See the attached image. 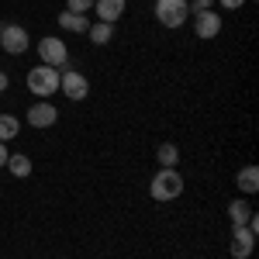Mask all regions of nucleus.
Listing matches in <instances>:
<instances>
[{"label": "nucleus", "mask_w": 259, "mask_h": 259, "mask_svg": "<svg viewBox=\"0 0 259 259\" xmlns=\"http://www.w3.org/2000/svg\"><path fill=\"white\" fill-rule=\"evenodd\" d=\"M218 4H221V7H228V11H239L245 0H218Z\"/></svg>", "instance_id": "aec40b11"}, {"label": "nucleus", "mask_w": 259, "mask_h": 259, "mask_svg": "<svg viewBox=\"0 0 259 259\" xmlns=\"http://www.w3.org/2000/svg\"><path fill=\"white\" fill-rule=\"evenodd\" d=\"M211 4H214V0H194L190 11H211Z\"/></svg>", "instance_id": "6ab92c4d"}, {"label": "nucleus", "mask_w": 259, "mask_h": 259, "mask_svg": "<svg viewBox=\"0 0 259 259\" xmlns=\"http://www.w3.org/2000/svg\"><path fill=\"white\" fill-rule=\"evenodd\" d=\"M194 31H197V38H214V35L221 31V18L214 14V11H197Z\"/></svg>", "instance_id": "1a4fd4ad"}, {"label": "nucleus", "mask_w": 259, "mask_h": 259, "mask_svg": "<svg viewBox=\"0 0 259 259\" xmlns=\"http://www.w3.org/2000/svg\"><path fill=\"white\" fill-rule=\"evenodd\" d=\"M249 214H252V207H249V204H245V200H232V204H228V218H232V225H245V221H249Z\"/></svg>", "instance_id": "2eb2a0df"}, {"label": "nucleus", "mask_w": 259, "mask_h": 259, "mask_svg": "<svg viewBox=\"0 0 259 259\" xmlns=\"http://www.w3.org/2000/svg\"><path fill=\"white\" fill-rule=\"evenodd\" d=\"M59 90L69 100H83L90 94V83H87V76H80L76 69H66V73H59Z\"/></svg>", "instance_id": "39448f33"}, {"label": "nucleus", "mask_w": 259, "mask_h": 259, "mask_svg": "<svg viewBox=\"0 0 259 259\" xmlns=\"http://www.w3.org/2000/svg\"><path fill=\"white\" fill-rule=\"evenodd\" d=\"M38 56L45 66H52V69H66V62H69V49H66V41L62 38H41L38 41Z\"/></svg>", "instance_id": "20e7f679"}, {"label": "nucleus", "mask_w": 259, "mask_h": 259, "mask_svg": "<svg viewBox=\"0 0 259 259\" xmlns=\"http://www.w3.org/2000/svg\"><path fill=\"white\" fill-rule=\"evenodd\" d=\"M156 18L166 28H180L183 21L190 18V4L187 0H156Z\"/></svg>", "instance_id": "7ed1b4c3"}, {"label": "nucleus", "mask_w": 259, "mask_h": 259, "mask_svg": "<svg viewBox=\"0 0 259 259\" xmlns=\"http://www.w3.org/2000/svg\"><path fill=\"white\" fill-rule=\"evenodd\" d=\"M149 194L156 200H177L180 194H183V177H180L177 169H159V173L152 177Z\"/></svg>", "instance_id": "f03ea898"}, {"label": "nucleus", "mask_w": 259, "mask_h": 259, "mask_svg": "<svg viewBox=\"0 0 259 259\" xmlns=\"http://www.w3.org/2000/svg\"><path fill=\"white\" fill-rule=\"evenodd\" d=\"M66 4H69L66 11H73V14H83V11H90V7H94L97 0H66Z\"/></svg>", "instance_id": "a211bd4d"}, {"label": "nucleus", "mask_w": 259, "mask_h": 259, "mask_svg": "<svg viewBox=\"0 0 259 259\" xmlns=\"http://www.w3.org/2000/svg\"><path fill=\"white\" fill-rule=\"evenodd\" d=\"M156 159H159L162 169H177V162H180V149L173 145V142H162L159 149H156Z\"/></svg>", "instance_id": "4468645a"}, {"label": "nucleus", "mask_w": 259, "mask_h": 259, "mask_svg": "<svg viewBox=\"0 0 259 259\" xmlns=\"http://www.w3.org/2000/svg\"><path fill=\"white\" fill-rule=\"evenodd\" d=\"M235 187H239L242 194H256V190H259V169H256V166L239 169V173H235Z\"/></svg>", "instance_id": "9b49d317"}, {"label": "nucleus", "mask_w": 259, "mask_h": 259, "mask_svg": "<svg viewBox=\"0 0 259 259\" xmlns=\"http://www.w3.org/2000/svg\"><path fill=\"white\" fill-rule=\"evenodd\" d=\"M18 132H21V124H18L14 114H0V142L18 139Z\"/></svg>", "instance_id": "dca6fc26"}, {"label": "nucleus", "mask_w": 259, "mask_h": 259, "mask_svg": "<svg viewBox=\"0 0 259 259\" xmlns=\"http://www.w3.org/2000/svg\"><path fill=\"white\" fill-rule=\"evenodd\" d=\"M87 35H90V41H94V45H107V41L114 38V24H107V21H90Z\"/></svg>", "instance_id": "f8f14e48"}, {"label": "nucleus", "mask_w": 259, "mask_h": 259, "mask_svg": "<svg viewBox=\"0 0 259 259\" xmlns=\"http://www.w3.org/2000/svg\"><path fill=\"white\" fill-rule=\"evenodd\" d=\"M94 7H97V21H107V24H114V21L124 14L128 0H97Z\"/></svg>", "instance_id": "9d476101"}, {"label": "nucleus", "mask_w": 259, "mask_h": 259, "mask_svg": "<svg viewBox=\"0 0 259 259\" xmlns=\"http://www.w3.org/2000/svg\"><path fill=\"white\" fill-rule=\"evenodd\" d=\"M252 242H256V232L249 228V225H235L232 228V256L235 259H249V252H252Z\"/></svg>", "instance_id": "0eeeda50"}, {"label": "nucleus", "mask_w": 259, "mask_h": 259, "mask_svg": "<svg viewBox=\"0 0 259 259\" xmlns=\"http://www.w3.org/2000/svg\"><path fill=\"white\" fill-rule=\"evenodd\" d=\"M0 28H4V24H0Z\"/></svg>", "instance_id": "5701e85b"}, {"label": "nucleus", "mask_w": 259, "mask_h": 259, "mask_svg": "<svg viewBox=\"0 0 259 259\" xmlns=\"http://www.w3.org/2000/svg\"><path fill=\"white\" fill-rule=\"evenodd\" d=\"M28 90L35 94V97L41 100H49L56 90H59V69H52V66H35L31 73H28Z\"/></svg>", "instance_id": "f257e3e1"}, {"label": "nucleus", "mask_w": 259, "mask_h": 259, "mask_svg": "<svg viewBox=\"0 0 259 259\" xmlns=\"http://www.w3.org/2000/svg\"><path fill=\"white\" fill-rule=\"evenodd\" d=\"M0 45H4L11 56H21V52H28V31H24L21 24H4V28H0Z\"/></svg>", "instance_id": "423d86ee"}, {"label": "nucleus", "mask_w": 259, "mask_h": 259, "mask_svg": "<svg viewBox=\"0 0 259 259\" xmlns=\"http://www.w3.org/2000/svg\"><path fill=\"white\" fill-rule=\"evenodd\" d=\"M7 169H11L14 177H28V173H31V159L21 156V152H14V156H7Z\"/></svg>", "instance_id": "f3484780"}, {"label": "nucleus", "mask_w": 259, "mask_h": 259, "mask_svg": "<svg viewBox=\"0 0 259 259\" xmlns=\"http://www.w3.org/2000/svg\"><path fill=\"white\" fill-rule=\"evenodd\" d=\"M56 118H59V111H56V104H49V100L28 107V124H31V128H41V132H45V128L56 124Z\"/></svg>", "instance_id": "6e6552de"}, {"label": "nucleus", "mask_w": 259, "mask_h": 259, "mask_svg": "<svg viewBox=\"0 0 259 259\" xmlns=\"http://www.w3.org/2000/svg\"><path fill=\"white\" fill-rule=\"evenodd\" d=\"M7 156H11V152H7V149H4V142H0V166H7Z\"/></svg>", "instance_id": "412c9836"}, {"label": "nucleus", "mask_w": 259, "mask_h": 259, "mask_svg": "<svg viewBox=\"0 0 259 259\" xmlns=\"http://www.w3.org/2000/svg\"><path fill=\"white\" fill-rule=\"evenodd\" d=\"M7 83H11V80H7V73H0V94L7 90Z\"/></svg>", "instance_id": "4be33fe9"}, {"label": "nucleus", "mask_w": 259, "mask_h": 259, "mask_svg": "<svg viewBox=\"0 0 259 259\" xmlns=\"http://www.w3.org/2000/svg\"><path fill=\"white\" fill-rule=\"evenodd\" d=\"M59 28H62V31H80V35H87L90 21L83 18V14H73V11H62V14H59Z\"/></svg>", "instance_id": "ddd939ff"}]
</instances>
